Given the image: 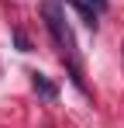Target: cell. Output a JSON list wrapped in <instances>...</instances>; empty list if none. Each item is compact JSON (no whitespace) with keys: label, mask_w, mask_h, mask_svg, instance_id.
<instances>
[{"label":"cell","mask_w":124,"mask_h":128,"mask_svg":"<svg viewBox=\"0 0 124 128\" xmlns=\"http://www.w3.org/2000/svg\"><path fill=\"white\" fill-rule=\"evenodd\" d=\"M41 18H45V28L52 31V38L59 45L62 62L69 66L72 83L83 90V62H79V48H76V35H72V28L65 24V14H62L59 0H41Z\"/></svg>","instance_id":"cell-1"},{"label":"cell","mask_w":124,"mask_h":128,"mask_svg":"<svg viewBox=\"0 0 124 128\" xmlns=\"http://www.w3.org/2000/svg\"><path fill=\"white\" fill-rule=\"evenodd\" d=\"M31 86H35V94L45 97V100H55V97H59V86L52 83L45 73H31Z\"/></svg>","instance_id":"cell-2"},{"label":"cell","mask_w":124,"mask_h":128,"mask_svg":"<svg viewBox=\"0 0 124 128\" xmlns=\"http://www.w3.org/2000/svg\"><path fill=\"white\" fill-rule=\"evenodd\" d=\"M65 4L79 10V18H83V21H86V28H97V14H93V10H90V7H86L83 0H65Z\"/></svg>","instance_id":"cell-3"},{"label":"cell","mask_w":124,"mask_h":128,"mask_svg":"<svg viewBox=\"0 0 124 128\" xmlns=\"http://www.w3.org/2000/svg\"><path fill=\"white\" fill-rule=\"evenodd\" d=\"M14 42H17V48H21V52H28V38H24L21 31H14Z\"/></svg>","instance_id":"cell-4"},{"label":"cell","mask_w":124,"mask_h":128,"mask_svg":"<svg viewBox=\"0 0 124 128\" xmlns=\"http://www.w3.org/2000/svg\"><path fill=\"white\" fill-rule=\"evenodd\" d=\"M90 4H97V10H103V7H107V0H90Z\"/></svg>","instance_id":"cell-5"}]
</instances>
